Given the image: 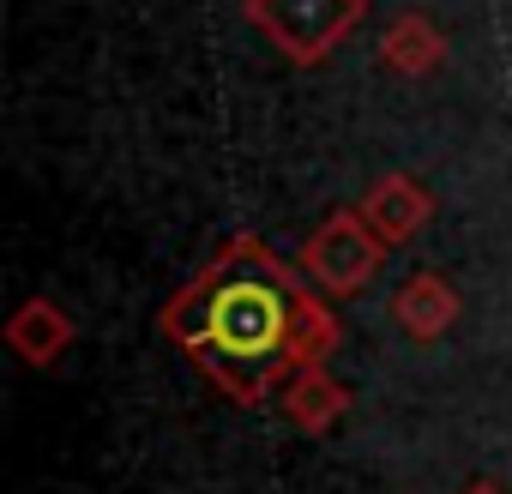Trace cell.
I'll return each instance as SVG.
<instances>
[{"mask_svg":"<svg viewBox=\"0 0 512 494\" xmlns=\"http://www.w3.org/2000/svg\"><path fill=\"white\" fill-rule=\"evenodd\" d=\"M290 314H296V302H290V284L278 278L272 260H260V254H229L175 308V332L193 338L217 362L260 368V362L284 356L290 326H296Z\"/></svg>","mask_w":512,"mask_h":494,"instance_id":"6da1fadb","label":"cell"}]
</instances>
